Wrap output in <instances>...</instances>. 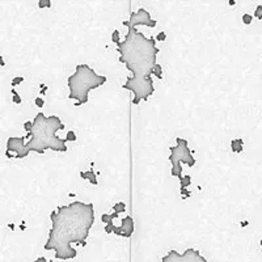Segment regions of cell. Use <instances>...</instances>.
<instances>
[{
	"label": "cell",
	"mask_w": 262,
	"mask_h": 262,
	"mask_svg": "<svg viewBox=\"0 0 262 262\" xmlns=\"http://www.w3.org/2000/svg\"><path fill=\"white\" fill-rule=\"evenodd\" d=\"M123 25L127 28V34L117 45V50L120 53V62L126 64L133 76L126 79L122 88L134 93L133 105H138L155 93L152 75L160 50L156 46V38H147L136 28L130 25L129 21H123Z\"/></svg>",
	"instance_id": "obj_1"
},
{
	"label": "cell",
	"mask_w": 262,
	"mask_h": 262,
	"mask_svg": "<svg viewBox=\"0 0 262 262\" xmlns=\"http://www.w3.org/2000/svg\"><path fill=\"white\" fill-rule=\"evenodd\" d=\"M50 219L53 225L43 249L54 251L57 260L76 258L77 252L72 248V244L87 245L89 231L94 224L93 203L77 201L61 206L57 211L50 214Z\"/></svg>",
	"instance_id": "obj_2"
},
{
	"label": "cell",
	"mask_w": 262,
	"mask_h": 262,
	"mask_svg": "<svg viewBox=\"0 0 262 262\" xmlns=\"http://www.w3.org/2000/svg\"><path fill=\"white\" fill-rule=\"evenodd\" d=\"M33 130L29 133L30 140L26 143V148L29 152L45 153L46 149L57 151V152H66L67 144L66 139L58 138L57 133L64 129L61 118L58 116L46 117L43 113H38L33 120Z\"/></svg>",
	"instance_id": "obj_3"
},
{
	"label": "cell",
	"mask_w": 262,
	"mask_h": 262,
	"mask_svg": "<svg viewBox=\"0 0 262 262\" xmlns=\"http://www.w3.org/2000/svg\"><path fill=\"white\" fill-rule=\"evenodd\" d=\"M106 83V76L98 75L88 64H77L75 72L67 80L70 89L68 98L75 101V106L84 105L88 102L89 92Z\"/></svg>",
	"instance_id": "obj_4"
},
{
	"label": "cell",
	"mask_w": 262,
	"mask_h": 262,
	"mask_svg": "<svg viewBox=\"0 0 262 262\" xmlns=\"http://www.w3.org/2000/svg\"><path fill=\"white\" fill-rule=\"evenodd\" d=\"M177 144L174 147H170V155L168 157V160L172 164V170H170V174L173 177H178V180H181L182 177V166L181 164H186L189 165L190 168L195 165L197 160L193 156L192 149L189 148V143L186 139L182 138H177L176 139Z\"/></svg>",
	"instance_id": "obj_5"
},
{
	"label": "cell",
	"mask_w": 262,
	"mask_h": 262,
	"mask_svg": "<svg viewBox=\"0 0 262 262\" xmlns=\"http://www.w3.org/2000/svg\"><path fill=\"white\" fill-rule=\"evenodd\" d=\"M161 262H207V260L201 254L199 251L194 248H188L182 254L172 249L162 257Z\"/></svg>",
	"instance_id": "obj_6"
},
{
	"label": "cell",
	"mask_w": 262,
	"mask_h": 262,
	"mask_svg": "<svg viewBox=\"0 0 262 262\" xmlns=\"http://www.w3.org/2000/svg\"><path fill=\"white\" fill-rule=\"evenodd\" d=\"M25 139L26 138H16V136H12L8 139L7 142V152L11 153V152H15V159H25L28 157L29 155V149L26 148V143H25Z\"/></svg>",
	"instance_id": "obj_7"
},
{
	"label": "cell",
	"mask_w": 262,
	"mask_h": 262,
	"mask_svg": "<svg viewBox=\"0 0 262 262\" xmlns=\"http://www.w3.org/2000/svg\"><path fill=\"white\" fill-rule=\"evenodd\" d=\"M129 22H130V25H133L134 28L140 26V25L148 26V28H155L157 24L155 20H152L149 12L146 11L144 8H139L136 12H133V13L130 15Z\"/></svg>",
	"instance_id": "obj_8"
},
{
	"label": "cell",
	"mask_w": 262,
	"mask_h": 262,
	"mask_svg": "<svg viewBox=\"0 0 262 262\" xmlns=\"http://www.w3.org/2000/svg\"><path fill=\"white\" fill-rule=\"evenodd\" d=\"M135 225H134V220L131 216H126L122 219V224L120 227H114V232L117 236H122V237H131L134 233Z\"/></svg>",
	"instance_id": "obj_9"
},
{
	"label": "cell",
	"mask_w": 262,
	"mask_h": 262,
	"mask_svg": "<svg viewBox=\"0 0 262 262\" xmlns=\"http://www.w3.org/2000/svg\"><path fill=\"white\" fill-rule=\"evenodd\" d=\"M80 177L84 178V180H88L92 185H97V177L94 174V170L90 169V170H87V172H80Z\"/></svg>",
	"instance_id": "obj_10"
},
{
	"label": "cell",
	"mask_w": 262,
	"mask_h": 262,
	"mask_svg": "<svg viewBox=\"0 0 262 262\" xmlns=\"http://www.w3.org/2000/svg\"><path fill=\"white\" fill-rule=\"evenodd\" d=\"M244 148V142L243 139H232L231 140V149L235 153H240Z\"/></svg>",
	"instance_id": "obj_11"
},
{
	"label": "cell",
	"mask_w": 262,
	"mask_h": 262,
	"mask_svg": "<svg viewBox=\"0 0 262 262\" xmlns=\"http://www.w3.org/2000/svg\"><path fill=\"white\" fill-rule=\"evenodd\" d=\"M113 210H114V212H117V214L125 212L126 211V205L123 203V202H117V203L113 206Z\"/></svg>",
	"instance_id": "obj_12"
},
{
	"label": "cell",
	"mask_w": 262,
	"mask_h": 262,
	"mask_svg": "<svg viewBox=\"0 0 262 262\" xmlns=\"http://www.w3.org/2000/svg\"><path fill=\"white\" fill-rule=\"evenodd\" d=\"M180 184H181V188H189L190 184H192V177H190L189 174L185 177H182L180 180Z\"/></svg>",
	"instance_id": "obj_13"
},
{
	"label": "cell",
	"mask_w": 262,
	"mask_h": 262,
	"mask_svg": "<svg viewBox=\"0 0 262 262\" xmlns=\"http://www.w3.org/2000/svg\"><path fill=\"white\" fill-rule=\"evenodd\" d=\"M152 76H156L157 79H162V68L160 64H156L153 68V75Z\"/></svg>",
	"instance_id": "obj_14"
},
{
	"label": "cell",
	"mask_w": 262,
	"mask_h": 262,
	"mask_svg": "<svg viewBox=\"0 0 262 262\" xmlns=\"http://www.w3.org/2000/svg\"><path fill=\"white\" fill-rule=\"evenodd\" d=\"M11 93L13 94V97H12V101H13L15 104H21V97H20V94H18L17 92H16L15 88L11 89Z\"/></svg>",
	"instance_id": "obj_15"
},
{
	"label": "cell",
	"mask_w": 262,
	"mask_h": 262,
	"mask_svg": "<svg viewBox=\"0 0 262 262\" xmlns=\"http://www.w3.org/2000/svg\"><path fill=\"white\" fill-rule=\"evenodd\" d=\"M241 20H243V22L245 24V25H251L252 21H253V16L249 15V13H244L243 17H241Z\"/></svg>",
	"instance_id": "obj_16"
},
{
	"label": "cell",
	"mask_w": 262,
	"mask_h": 262,
	"mask_svg": "<svg viewBox=\"0 0 262 262\" xmlns=\"http://www.w3.org/2000/svg\"><path fill=\"white\" fill-rule=\"evenodd\" d=\"M51 0H38V7L41 8H51Z\"/></svg>",
	"instance_id": "obj_17"
},
{
	"label": "cell",
	"mask_w": 262,
	"mask_h": 262,
	"mask_svg": "<svg viewBox=\"0 0 262 262\" xmlns=\"http://www.w3.org/2000/svg\"><path fill=\"white\" fill-rule=\"evenodd\" d=\"M113 215H109V214H104V215L101 216V220H102V223H105V224H109V223H113Z\"/></svg>",
	"instance_id": "obj_18"
},
{
	"label": "cell",
	"mask_w": 262,
	"mask_h": 262,
	"mask_svg": "<svg viewBox=\"0 0 262 262\" xmlns=\"http://www.w3.org/2000/svg\"><path fill=\"white\" fill-rule=\"evenodd\" d=\"M112 41L116 43V45H118V43L121 42V38H120V31L118 30H114L112 33Z\"/></svg>",
	"instance_id": "obj_19"
},
{
	"label": "cell",
	"mask_w": 262,
	"mask_h": 262,
	"mask_svg": "<svg viewBox=\"0 0 262 262\" xmlns=\"http://www.w3.org/2000/svg\"><path fill=\"white\" fill-rule=\"evenodd\" d=\"M22 81H24V77H22V76H16V77H13V80L11 81V85H12V87H16V85L21 84Z\"/></svg>",
	"instance_id": "obj_20"
},
{
	"label": "cell",
	"mask_w": 262,
	"mask_h": 262,
	"mask_svg": "<svg viewBox=\"0 0 262 262\" xmlns=\"http://www.w3.org/2000/svg\"><path fill=\"white\" fill-rule=\"evenodd\" d=\"M33 126L34 123L31 121H26L25 123H24V130L28 131V133H31V130H33Z\"/></svg>",
	"instance_id": "obj_21"
},
{
	"label": "cell",
	"mask_w": 262,
	"mask_h": 262,
	"mask_svg": "<svg viewBox=\"0 0 262 262\" xmlns=\"http://www.w3.org/2000/svg\"><path fill=\"white\" fill-rule=\"evenodd\" d=\"M66 140L67 142H75L76 140V134H75L74 131H68V133H67V136H66Z\"/></svg>",
	"instance_id": "obj_22"
},
{
	"label": "cell",
	"mask_w": 262,
	"mask_h": 262,
	"mask_svg": "<svg viewBox=\"0 0 262 262\" xmlns=\"http://www.w3.org/2000/svg\"><path fill=\"white\" fill-rule=\"evenodd\" d=\"M254 17H257L258 20H262V5H257V7H256Z\"/></svg>",
	"instance_id": "obj_23"
},
{
	"label": "cell",
	"mask_w": 262,
	"mask_h": 262,
	"mask_svg": "<svg viewBox=\"0 0 262 262\" xmlns=\"http://www.w3.org/2000/svg\"><path fill=\"white\" fill-rule=\"evenodd\" d=\"M114 225L113 223H109V224H105V233H108V235H110V233L114 232Z\"/></svg>",
	"instance_id": "obj_24"
},
{
	"label": "cell",
	"mask_w": 262,
	"mask_h": 262,
	"mask_svg": "<svg viewBox=\"0 0 262 262\" xmlns=\"http://www.w3.org/2000/svg\"><path fill=\"white\" fill-rule=\"evenodd\" d=\"M180 194H181V197L184 198V199H186V198L190 197V193H189L188 188H181V189H180Z\"/></svg>",
	"instance_id": "obj_25"
},
{
	"label": "cell",
	"mask_w": 262,
	"mask_h": 262,
	"mask_svg": "<svg viewBox=\"0 0 262 262\" xmlns=\"http://www.w3.org/2000/svg\"><path fill=\"white\" fill-rule=\"evenodd\" d=\"M34 104H35V106H37V108H43V105H45V101H43L42 97H37V98L34 100Z\"/></svg>",
	"instance_id": "obj_26"
},
{
	"label": "cell",
	"mask_w": 262,
	"mask_h": 262,
	"mask_svg": "<svg viewBox=\"0 0 262 262\" xmlns=\"http://www.w3.org/2000/svg\"><path fill=\"white\" fill-rule=\"evenodd\" d=\"M166 39V34L164 33V31H160V33L157 34V37H156V41H159V42H164Z\"/></svg>",
	"instance_id": "obj_27"
},
{
	"label": "cell",
	"mask_w": 262,
	"mask_h": 262,
	"mask_svg": "<svg viewBox=\"0 0 262 262\" xmlns=\"http://www.w3.org/2000/svg\"><path fill=\"white\" fill-rule=\"evenodd\" d=\"M34 262H47V260L45 258V257H38V258L35 260Z\"/></svg>",
	"instance_id": "obj_28"
},
{
	"label": "cell",
	"mask_w": 262,
	"mask_h": 262,
	"mask_svg": "<svg viewBox=\"0 0 262 262\" xmlns=\"http://www.w3.org/2000/svg\"><path fill=\"white\" fill-rule=\"evenodd\" d=\"M235 4H236L235 0H229V5H235Z\"/></svg>",
	"instance_id": "obj_29"
},
{
	"label": "cell",
	"mask_w": 262,
	"mask_h": 262,
	"mask_svg": "<svg viewBox=\"0 0 262 262\" xmlns=\"http://www.w3.org/2000/svg\"><path fill=\"white\" fill-rule=\"evenodd\" d=\"M46 90H47V87L43 85V90H41V92H42V93H46Z\"/></svg>",
	"instance_id": "obj_30"
},
{
	"label": "cell",
	"mask_w": 262,
	"mask_h": 262,
	"mask_svg": "<svg viewBox=\"0 0 262 262\" xmlns=\"http://www.w3.org/2000/svg\"><path fill=\"white\" fill-rule=\"evenodd\" d=\"M241 225H243V227H247V225H248V221H243V223H241Z\"/></svg>",
	"instance_id": "obj_31"
},
{
	"label": "cell",
	"mask_w": 262,
	"mask_h": 262,
	"mask_svg": "<svg viewBox=\"0 0 262 262\" xmlns=\"http://www.w3.org/2000/svg\"><path fill=\"white\" fill-rule=\"evenodd\" d=\"M260 243H261V247H262V240H261V241H260Z\"/></svg>",
	"instance_id": "obj_32"
}]
</instances>
